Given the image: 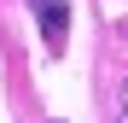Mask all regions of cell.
Returning <instances> with one entry per match:
<instances>
[{
    "label": "cell",
    "mask_w": 128,
    "mask_h": 123,
    "mask_svg": "<svg viewBox=\"0 0 128 123\" xmlns=\"http://www.w3.org/2000/svg\"><path fill=\"white\" fill-rule=\"evenodd\" d=\"M29 6H35L41 41H47L52 53H64V41H70V6H64V0H29Z\"/></svg>",
    "instance_id": "6da1fadb"
},
{
    "label": "cell",
    "mask_w": 128,
    "mask_h": 123,
    "mask_svg": "<svg viewBox=\"0 0 128 123\" xmlns=\"http://www.w3.org/2000/svg\"><path fill=\"white\" fill-rule=\"evenodd\" d=\"M116 123H128V82H122V111H116Z\"/></svg>",
    "instance_id": "7a4b0ae2"
}]
</instances>
